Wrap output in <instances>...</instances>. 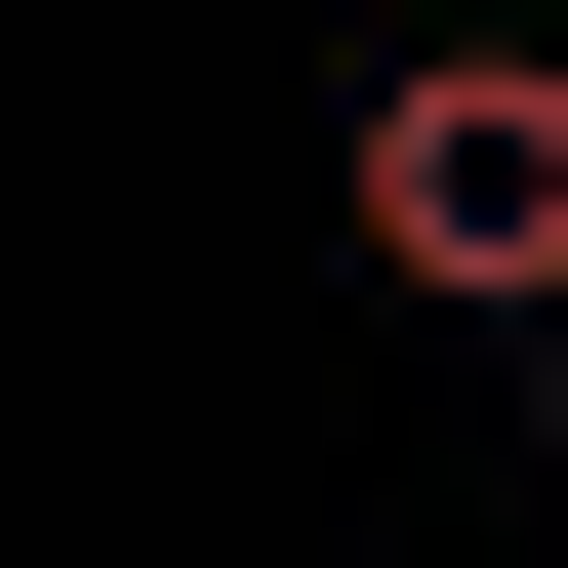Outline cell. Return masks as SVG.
Listing matches in <instances>:
<instances>
[{
	"label": "cell",
	"mask_w": 568,
	"mask_h": 568,
	"mask_svg": "<svg viewBox=\"0 0 568 568\" xmlns=\"http://www.w3.org/2000/svg\"><path fill=\"white\" fill-rule=\"evenodd\" d=\"M366 284L568 325V41H406V82H366Z\"/></svg>",
	"instance_id": "obj_1"
}]
</instances>
